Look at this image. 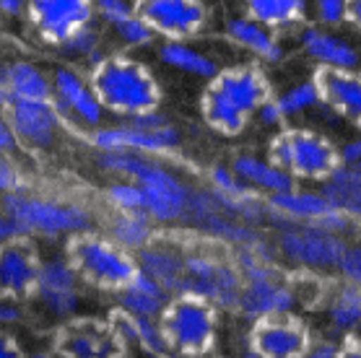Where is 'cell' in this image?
Instances as JSON below:
<instances>
[{"instance_id": "1", "label": "cell", "mask_w": 361, "mask_h": 358, "mask_svg": "<svg viewBox=\"0 0 361 358\" xmlns=\"http://www.w3.org/2000/svg\"><path fill=\"white\" fill-rule=\"evenodd\" d=\"M271 99V83L260 66H234L208 81L200 97V114L211 130L239 135L257 109Z\"/></svg>"}, {"instance_id": "2", "label": "cell", "mask_w": 361, "mask_h": 358, "mask_svg": "<svg viewBox=\"0 0 361 358\" xmlns=\"http://www.w3.org/2000/svg\"><path fill=\"white\" fill-rule=\"evenodd\" d=\"M89 83L104 112L128 120L146 109H157L161 101V89L154 73L128 55H102L94 60Z\"/></svg>"}, {"instance_id": "3", "label": "cell", "mask_w": 361, "mask_h": 358, "mask_svg": "<svg viewBox=\"0 0 361 358\" xmlns=\"http://www.w3.org/2000/svg\"><path fill=\"white\" fill-rule=\"evenodd\" d=\"M99 169L120 179L135 182L146 195V213L154 223H172L185 218L190 187L164 163L140 154H102Z\"/></svg>"}, {"instance_id": "4", "label": "cell", "mask_w": 361, "mask_h": 358, "mask_svg": "<svg viewBox=\"0 0 361 358\" xmlns=\"http://www.w3.org/2000/svg\"><path fill=\"white\" fill-rule=\"evenodd\" d=\"M157 322L166 353L177 358H205L219 342V309L195 296H172Z\"/></svg>"}, {"instance_id": "5", "label": "cell", "mask_w": 361, "mask_h": 358, "mask_svg": "<svg viewBox=\"0 0 361 358\" xmlns=\"http://www.w3.org/2000/svg\"><path fill=\"white\" fill-rule=\"evenodd\" d=\"M66 260L73 265L81 283H89L102 291H120L138 276V260L125 247L112 242L109 236L94 231L71 236L66 247Z\"/></svg>"}, {"instance_id": "6", "label": "cell", "mask_w": 361, "mask_h": 358, "mask_svg": "<svg viewBox=\"0 0 361 358\" xmlns=\"http://www.w3.org/2000/svg\"><path fill=\"white\" fill-rule=\"evenodd\" d=\"M0 211L11 213L26 228L29 239L32 236L58 239V236H75L91 231V213L81 203L32 195L26 190L0 197Z\"/></svg>"}, {"instance_id": "7", "label": "cell", "mask_w": 361, "mask_h": 358, "mask_svg": "<svg viewBox=\"0 0 361 358\" xmlns=\"http://www.w3.org/2000/svg\"><path fill=\"white\" fill-rule=\"evenodd\" d=\"M268 159L294 179L325 182L341 163V148H336L322 132L307 128L279 130L268 143Z\"/></svg>"}, {"instance_id": "8", "label": "cell", "mask_w": 361, "mask_h": 358, "mask_svg": "<svg viewBox=\"0 0 361 358\" xmlns=\"http://www.w3.org/2000/svg\"><path fill=\"white\" fill-rule=\"evenodd\" d=\"M177 296H195L216 309H237L242 296V276L234 257L211 254L203 249L185 252V273Z\"/></svg>"}, {"instance_id": "9", "label": "cell", "mask_w": 361, "mask_h": 358, "mask_svg": "<svg viewBox=\"0 0 361 358\" xmlns=\"http://www.w3.org/2000/svg\"><path fill=\"white\" fill-rule=\"evenodd\" d=\"M273 245L279 249V257L312 270H338L348 249L345 236L330 234L312 223H281Z\"/></svg>"}, {"instance_id": "10", "label": "cell", "mask_w": 361, "mask_h": 358, "mask_svg": "<svg viewBox=\"0 0 361 358\" xmlns=\"http://www.w3.org/2000/svg\"><path fill=\"white\" fill-rule=\"evenodd\" d=\"M128 342L115 322L71 319L55 333V353L60 358H125Z\"/></svg>"}, {"instance_id": "11", "label": "cell", "mask_w": 361, "mask_h": 358, "mask_svg": "<svg viewBox=\"0 0 361 358\" xmlns=\"http://www.w3.org/2000/svg\"><path fill=\"white\" fill-rule=\"evenodd\" d=\"M133 8L157 37L185 42L203 32L208 11L203 0H133Z\"/></svg>"}, {"instance_id": "12", "label": "cell", "mask_w": 361, "mask_h": 358, "mask_svg": "<svg viewBox=\"0 0 361 358\" xmlns=\"http://www.w3.org/2000/svg\"><path fill=\"white\" fill-rule=\"evenodd\" d=\"M252 358H304L312 345L310 330L294 314L255 319L247 335Z\"/></svg>"}, {"instance_id": "13", "label": "cell", "mask_w": 361, "mask_h": 358, "mask_svg": "<svg viewBox=\"0 0 361 358\" xmlns=\"http://www.w3.org/2000/svg\"><path fill=\"white\" fill-rule=\"evenodd\" d=\"M185 218H188L203 236H211V239L221 242V245L234 247V249L263 239V234H260L257 226H250V223H242V221L226 216V213L219 208L214 192L208 187L190 190Z\"/></svg>"}, {"instance_id": "14", "label": "cell", "mask_w": 361, "mask_h": 358, "mask_svg": "<svg viewBox=\"0 0 361 358\" xmlns=\"http://www.w3.org/2000/svg\"><path fill=\"white\" fill-rule=\"evenodd\" d=\"M3 117L16 143L32 151L52 148L63 123V114L55 109L52 101H24V99H8L3 106Z\"/></svg>"}, {"instance_id": "15", "label": "cell", "mask_w": 361, "mask_h": 358, "mask_svg": "<svg viewBox=\"0 0 361 358\" xmlns=\"http://www.w3.org/2000/svg\"><path fill=\"white\" fill-rule=\"evenodd\" d=\"M26 16L39 39L60 47L71 34L91 24L94 0H29Z\"/></svg>"}, {"instance_id": "16", "label": "cell", "mask_w": 361, "mask_h": 358, "mask_svg": "<svg viewBox=\"0 0 361 358\" xmlns=\"http://www.w3.org/2000/svg\"><path fill=\"white\" fill-rule=\"evenodd\" d=\"M89 143L102 154H140V156H166L180 143V132L174 125H166L157 132L135 130L130 125L94 128Z\"/></svg>"}, {"instance_id": "17", "label": "cell", "mask_w": 361, "mask_h": 358, "mask_svg": "<svg viewBox=\"0 0 361 358\" xmlns=\"http://www.w3.org/2000/svg\"><path fill=\"white\" fill-rule=\"evenodd\" d=\"M39 268L42 257L29 239L0 245V299L3 302L32 299Z\"/></svg>"}, {"instance_id": "18", "label": "cell", "mask_w": 361, "mask_h": 358, "mask_svg": "<svg viewBox=\"0 0 361 358\" xmlns=\"http://www.w3.org/2000/svg\"><path fill=\"white\" fill-rule=\"evenodd\" d=\"M296 291L288 283L283 273H271L263 278H250L242 280V296H239L237 309L247 319H265V317H281L291 314L296 307Z\"/></svg>"}, {"instance_id": "19", "label": "cell", "mask_w": 361, "mask_h": 358, "mask_svg": "<svg viewBox=\"0 0 361 358\" xmlns=\"http://www.w3.org/2000/svg\"><path fill=\"white\" fill-rule=\"evenodd\" d=\"M78 283L81 278L75 276L73 265L68 260H44L39 268V278H37L34 299L52 317L68 319L78 309V299H81Z\"/></svg>"}, {"instance_id": "20", "label": "cell", "mask_w": 361, "mask_h": 358, "mask_svg": "<svg viewBox=\"0 0 361 358\" xmlns=\"http://www.w3.org/2000/svg\"><path fill=\"white\" fill-rule=\"evenodd\" d=\"M52 104L63 117H71L86 128H99L104 117V106L91 83L71 68H58L52 73Z\"/></svg>"}, {"instance_id": "21", "label": "cell", "mask_w": 361, "mask_h": 358, "mask_svg": "<svg viewBox=\"0 0 361 358\" xmlns=\"http://www.w3.org/2000/svg\"><path fill=\"white\" fill-rule=\"evenodd\" d=\"M322 106L361 130V73L359 70H330L320 68L314 75Z\"/></svg>"}, {"instance_id": "22", "label": "cell", "mask_w": 361, "mask_h": 358, "mask_svg": "<svg viewBox=\"0 0 361 358\" xmlns=\"http://www.w3.org/2000/svg\"><path fill=\"white\" fill-rule=\"evenodd\" d=\"M271 218L281 223H317L325 216L336 211L330 200L322 195V190H299L291 187L286 192L265 197Z\"/></svg>"}, {"instance_id": "23", "label": "cell", "mask_w": 361, "mask_h": 358, "mask_svg": "<svg viewBox=\"0 0 361 358\" xmlns=\"http://www.w3.org/2000/svg\"><path fill=\"white\" fill-rule=\"evenodd\" d=\"M0 94L6 99H24V101H52V75L26 60L3 63Z\"/></svg>"}, {"instance_id": "24", "label": "cell", "mask_w": 361, "mask_h": 358, "mask_svg": "<svg viewBox=\"0 0 361 358\" xmlns=\"http://www.w3.org/2000/svg\"><path fill=\"white\" fill-rule=\"evenodd\" d=\"M138 270L154 278L161 288L177 296L182 288V273H185V252L164 242H151L135 252Z\"/></svg>"}, {"instance_id": "25", "label": "cell", "mask_w": 361, "mask_h": 358, "mask_svg": "<svg viewBox=\"0 0 361 358\" xmlns=\"http://www.w3.org/2000/svg\"><path fill=\"white\" fill-rule=\"evenodd\" d=\"M302 49L320 68H330V70H356L359 68L356 47L336 34L317 29V26H307L302 32Z\"/></svg>"}, {"instance_id": "26", "label": "cell", "mask_w": 361, "mask_h": 358, "mask_svg": "<svg viewBox=\"0 0 361 358\" xmlns=\"http://www.w3.org/2000/svg\"><path fill=\"white\" fill-rule=\"evenodd\" d=\"M169 299H172V293L161 288L154 278H148L140 270L130 283L117 291L120 311H125V314H130L135 319H159L161 311L166 309Z\"/></svg>"}, {"instance_id": "27", "label": "cell", "mask_w": 361, "mask_h": 358, "mask_svg": "<svg viewBox=\"0 0 361 358\" xmlns=\"http://www.w3.org/2000/svg\"><path fill=\"white\" fill-rule=\"evenodd\" d=\"M231 169H234V174L245 182L247 187L255 190L257 195L263 197L279 195V192H286V190L296 187L294 179L288 177L281 166H276L271 159H260V156H252V154H239L231 161Z\"/></svg>"}, {"instance_id": "28", "label": "cell", "mask_w": 361, "mask_h": 358, "mask_svg": "<svg viewBox=\"0 0 361 358\" xmlns=\"http://www.w3.org/2000/svg\"><path fill=\"white\" fill-rule=\"evenodd\" d=\"M322 195L336 211L345 213L353 223H361V163H338L322 182Z\"/></svg>"}, {"instance_id": "29", "label": "cell", "mask_w": 361, "mask_h": 358, "mask_svg": "<svg viewBox=\"0 0 361 358\" xmlns=\"http://www.w3.org/2000/svg\"><path fill=\"white\" fill-rule=\"evenodd\" d=\"M226 37H229L237 47L247 49L250 55H255L263 63H279L283 49H281V42L276 39L273 29L257 24L250 16L245 18H231L229 26H226Z\"/></svg>"}, {"instance_id": "30", "label": "cell", "mask_w": 361, "mask_h": 358, "mask_svg": "<svg viewBox=\"0 0 361 358\" xmlns=\"http://www.w3.org/2000/svg\"><path fill=\"white\" fill-rule=\"evenodd\" d=\"M107 231L112 242L125 247L128 252H138V249H143L146 245L154 242L157 223L143 211H133V213L115 211L107 223Z\"/></svg>"}, {"instance_id": "31", "label": "cell", "mask_w": 361, "mask_h": 358, "mask_svg": "<svg viewBox=\"0 0 361 358\" xmlns=\"http://www.w3.org/2000/svg\"><path fill=\"white\" fill-rule=\"evenodd\" d=\"M247 16L268 29H291L302 24L307 0H245Z\"/></svg>"}, {"instance_id": "32", "label": "cell", "mask_w": 361, "mask_h": 358, "mask_svg": "<svg viewBox=\"0 0 361 358\" xmlns=\"http://www.w3.org/2000/svg\"><path fill=\"white\" fill-rule=\"evenodd\" d=\"M161 63L185 75L203 78V81H211L219 73L214 60L205 52H200V49L190 47L188 42H166V44H161Z\"/></svg>"}, {"instance_id": "33", "label": "cell", "mask_w": 361, "mask_h": 358, "mask_svg": "<svg viewBox=\"0 0 361 358\" xmlns=\"http://www.w3.org/2000/svg\"><path fill=\"white\" fill-rule=\"evenodd\" d=\"M328 319L333 330L351 335L361 325V288L343 283L328 302Z\"/></svg>"}, {"instance_id": "34", "label": "cell", "mask_w": 361, "mask_h": 358, "mask_svg": "<svg viewBox=\"0 0 361 358\" xmlns=\"http://www.w3.org/2000/svg\"><path fill=\"white\" fill-rule=\"evenodd\" d=\"M276 104H279L281 114L288 120V117H296V114H304L314 109V106H320V89H317L314 78L312 81H302L291 86V89H286L281 97H276Z\"/></svg>"}, {"instance_id": "35", "label": "cell", "mask_w": 361, "mask_h": 358, "mask_svg": "<svg viewBox=\"0 0 361 358\" xmlns=\"http://www.w3.org/2000/svg\"><path fill=\"white\" fill-rule=\"evenodd\" d=\"M104 200L112 205V211L146 213V195H143V190L135 182H130V179H115L112 185H107L104 187Z\"/></svg>"}, {"instance_id": "36", "label": "cell", "mask_w": 361, "mask_h": 358, "mask_svg": "<svg viewBox=\"0 0 361 358\" xmlns=\"http://www.w3.org/2000/svg\"><path fill=\"white\" fill-rule=\"evenodd\" d=\"M208 190H214L216 195H250L255 190H250L242 179L234 174L231 166H211L208 169Z\"/></svg>"}, {"instance_id": "37", "label": "cell", "mask_w": 361, "mask_h": 358, "mask_svg": "<svg viewBox=\"0 0 361 358\" xmlns=\"http://www.w3.org/2000/svg\"><path fill=\"white\" fill-rule=\"evenodd\" d=\"M115 32H117V37H120V42L128 44V47H146L148 42L157 37V34L151 32V26H148L138 13L128 16L123 24H117Z\"/></svg>"}, {"instance_id": "38", "label": "cell", "mask_w": 361, "mask_h": 358, "mask_svg": "<svg viewBox=\"0 0 361 358\" xmlns=\"http://www.w3.org/2000/svg\"><path fill=\"white\" fill-rule=\"evenodd\" d=\"M29 190L26 177L16 166V161L8 154H0V197L13 195V192H24Z\"/></svg>"}, {"instance_id": "39", "label": "cell", "mask_w": 361, "mask_h": 358, "mask_svg": "<svg viewBox=\"0 0 361 358\" xmlns=\"http://www.w3.org/2000/svg\"><path fill=\"white\" fill-rule=\"evenodd\" d=\"M94 13H97L104 24H109L115 29L117 24H123L125 18L133 16L135 8L128 0H94Z\"/></svg>"}, {"instance_id": "40", "label": "cell", "mask_w": 361, "mask_h": 358, "mask_svg": "<svg viewBox=\"0 0 361 358\" xmlns=\"http://www.w3.org/2000/svg\"><path fill=\"white\" fill-rule=\"evenodd\" d=\"M97 47H99V37H97V32L91 29V24L78 29V32H73L63 44H60L63 52H68V55H81V57H86V55L91 57L97 52Z\"/></svg>"}, {"instance_id": "41", "label": "cell", "mask_w": 361, "mask_h": 358, "mask_svg": "<svg viewBox=\"0 0 361 358\" xmlns=\"http://www.w3.org/2000/svg\"><path fill=\"white\" fill-rule=\"evenodd\" d=\"M345 3L348 0H312L314 13L320 18V24L338 26L345 21Z\"/></svg>"}, {"instance_id": "42", "label": "cell", "mask_w": 361, "mask_h": 358, "mask_svg": "<svg viewBox=\"0 0 361 358\" xmlns=\"http://www.w3.org/2000/svg\"><path fill=\"white\" fill-rule=\"evenodd\" d=\"M338 270H341V276L345 278V283H353L361 288V242L359 245H351L348 249H345Z\"/></svg>"}, {"instance_id": "43", "label": "cell", "mask_w": 361, "mask_h": 358, "mask_svg": "<svg viewBox=\"0 0 361 358\" xmlns=\"http://www.w3.org/2000/svg\"><path fill=\"white\" fill-rule=\"evenodd\" d=\"M128 125L135 128V130H143V132H157V130H161V128H166V125H172V123L166 120V114L157 106V109H146V112L130 117Z\"/></svg>"}, {"instance_id": "44", "label": "cell", "mask_w": 361, "mask_h": 358, "mask_svg": "<svg viewBox=\"0 0 361 358\" xmlns=\"http://www.w3.org/2000/svg\"><path fill=\"white\" fill-rule=\"evenodd\" d=\"M16 239H29L26 228L11 213L0 211V245H8V242H16Z\"/></svg>"}, {"instance_id": "45", "label": "cell", "mask_w": 361, "mask_h": 358, "mask_svg": "<svg viewBox=\"0 0 361 358\" xmlns=\"http://www.w3.org/2000/svg\"><path fill=\"white\" fill-rule=\"evenodd\" d=\"M255 117H257V123L263 125V128H281V125L286 123V117L281 114L279 104H276V99H273V97L268 99L260 109H257V114H255Z\"/></svg>"}, {"instance_id": "46", "label": "cell", "mask_w": 361, "mask_h": 358, "mask_svg": "<svg viewBox=\"0 0 361 358\" xmlns=\"http://www.w3.org/2000/svg\"><path fill=\"white\" fill-rule=\"evenodd\" d=\"M0 358H26L24 348L18 345V340L13 335L0 330Z\"/></svg>"}, {"instance_id": "47", "label": "cell", "mask_w": 361, "mask_h": 358, "mask_svg": "<svg viewBox=\"0 0 361 358\" xmlns=\"http://www.w3.org/2000/svg\"><path fill=\"white\" fill-rule=\"evenodd\" d=\"M338 356V345L330 340H322V342H312L310 350L304 353V358H336Z\"/></svg>"}, {"instance_id": "48", "label": "cell", "mask_w": 361, "mask_h": 358, "mask_svg": "<svg viewBox=\"0 0 361 358\" xmlns=\"http://www.w3.org/2000/svg\"><path fill=\"white\" fill-rule=\"evenodd\" d=\"M341 161L343 163H361V135L359 138L348 140V143L341 148Z\"/></svg>"}, {"instance_id": "49", "label": "cell", "mask_w": 361, "mask_h": 358, "mask_svg": "<svg viewBox=\"0 0 361 358\" xmlns=\"http://www.w3.org/2000/svg\"><path fill=\"white\" fill-rule=\"evenodd\" d=\"M336 358H361V340L348 335L341 345H338V356Z\"/></svg>"}, {"instance_id": "50", "label": "cell", "mask_w": 361, "mask_h": 358, "mask_svg": "<svg viewBox=\"0 0 361 358\" xmlns=\"http://www.w3.org/2000/svg\"><path fill=\"white\" fill-rule=\"evenodd\" d=\"M16 148V138H13V132H11L8 123H6V117L0 112V154H11Z\"/></svg>"}, {"instance_id": "51", "label": "cell", "mask_w": 361, "mask_h": 358, "mask_svg": "<svg viewBox=\"0 0 361 358\" xmlns=\"http://www.w3.org/2000/svg\"><path fill=\"white\" fill-rule=\"evenodd\" d=\"M26 6H29V0H0V13L3 16H21V13H26Z\"/></svg>"}, {"instance_id": "52", "label": "cell", "mask_w": 361, "mask_h": 358, "mask_svg": "<svg viewBox=\"0 0 361 358\" xmlns=\"http://www.w3.org/2000/svg\"><path fill=\"white\" fill-rule=\"evenodd\" d=\"M345 21H348L356 32H361V0H348V3H345Z\"/></svg>"}, {"instance_id": "53", "label": "cell", "mask_w": 361, "mask_h": 358, "mask_svg": "<svg viewBox=\"0 0 361 358\" xmlns=\"http://www.w3.org/2000/svg\"><path fill=\"white\" fill-rule=\"evenodd\" d=\"M18 317H21V311H18L16 304H13V302H3V299H0V327L11 325V322H16Z\"/></svg>"}, {"instance_id": "54", "label": "cell", "mask_w": 361, "mask_h": 358, "mask_svg": "<svg viewBox=\"0 0 361 358\" xmlns=\"http://www.w3.org/2000/svg\"><path fill=\"white\" fill-rule=\"evenodd\" d=\"M26 358H55L52 353H34V356H26Z\"/></svg>"}, {"instance_id": "55", "label": "cell", "mask_w": 361, "mask_h": 358, "mask_svg": "<svg viewBox=\"0 0 361 358\" xmlns=\"http://www.w3.org/2000/svg\"><path fill=\"white\" fill-rule=\"evenodd\" d=\"M6 101H8V99H6L3 94H0V112H3V106H6Z\"/></svg>"}, {"instance_id": "56", "label": "cell", "mask_w": 361, "mask_h": 358, "mask_svg": "<svg viewBox=\"0 0 361 358\" xmlns=\"http://www.w3.org/2000/svg\"><path fill=\"white\" fill-rule=\"evenodd\" d=\"M154 358H177V356H172V353H159V356H154Z\"/></svg>"}]
</instances>
